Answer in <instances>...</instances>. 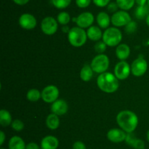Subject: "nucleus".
Segmentation results:
<instances>
[{
	"mask_svg": "<svg viewBox=\"0 0 149 149\" xmlns=\"http://www.w3.org/2000/svg\"><path fill=\"white\" fill-rule=\"evenodd\" d=\"M116 122L122 129L127 133H132L138 125V115L132 111L125 110L116 115Z\"/></svg>",
	"mask_w": 149,
	"mask_h": 149,
	"instance_id": "f257e3e1",
	"label": "nucleus"
},
{
	"mask_svg": "<svg viewBox=\"0 0 149 149\" xmlns=\"http://www.w3.org/2000/svg\"><path fill=\"white\" fill-rule=\"evenodd\" d=\"M97 85L102 91L108 93H114L119 86L117 77L114 74L108 72L99 74L97 78Z\"/></svg>",
	"mask_w": 149,
	"mask_h": 149,
	"instance_id": "f03ea898",
	"label": "nucleus"
},
{
	"mask_svg": "<svg viewBox=\"0 0 149 149\" xmlns=\"http://www.w3.org/2000/svg\"><path fill=\"white\" fill-rule=\"evenodd\" d=\"M87 39V32L79 26L71 28L68 33V42L72 46L76 48H79L84 45L86 43Z\"/></svg>",
	"mask_w": 149,
	"mask_h": 149,
	"instance_id": "7ed1b4c3",
	"label": "nucleus"
},
{
	"mask_svg": "<svg viewBox=\"0 0 149 149\" xmlns=\"http://www.w3.org/2000/svg\"><path fill=\"white\" fill-rule=\"evenodd\" d=\"M102 39L107 46L115 47L119 45L122 41V32L116 27H109L103 32Z\"/></svg>",
	"mask_w": 149,
	"mask_h": 149,
	"instance_id": "20e7f679",
	"label": "nucleus"
},
{
	"mask_svg": "<svg viewBox=\"0 0 149 149\" xmlns=\"http://www.w3.org/2000/svg\"><path fill=\"white\" fill-rule=\"evenodd\" d=\"M93 71L98 74L106 72L109 67V58L105 54H98L94 57L90 64Z\"/></svg>",
	"mask_w": 149,
	"mask_h": 149,
	"instance_id": "39448f33",
	"label": "nucleus"
},
{
	"mask_svg": "<svg viewBox=\"0 0 149 149\" xmlns=\"http://www.w3.org/2000/svg\"><path fill=\"white\" fill-rule=\"evenodd\" d=\"M111 23L116 27L126 26L130 22L132 21V18L129 13L125 10H118L113 13L111 16Z\"/></svg>",
	"mask_w": 149,
	"mask_h": 149,
	"instance_id": "423d86ee",
	"label": "nucleus"
},
{
	"mask_svg": "<svg viewBox=\"0 0 149 149\" xmlns=\"http://www.w3.org/2000/svg\"><path fill=\"white\" fill-rule=\"evenodd\" d=\"M58 29V22L51 16H47L41 23V29L46 35H53Z\"/></svg>",
	"mask_w": 149,
	"mask_h": 149,
	"instance_id": "0eeeda50",
	"label": "nucleus"
},
{
	"mask_svg": "<svg viewBox=\"0 0 149 149\" xmlns=\"http://www.w3.org/2000/svg\"><path fill=\"white\" fill-rule=\"evenodd\" d=\"M60 92L57 86L49 85L46 86L42 91V99L47 103H52L58 99Z\"/></svg>",
	"mask_w": 149,
	"mask_h": 149,
	"instance_id": "6e6552de",
	"label": "nucleus"
},
{
	"mask_svg": "<svg viewBox=\"0 0 149 149\" xmlns=\"http://www.w3.org/2000/svg\"><path fill=\"white\" fill-rule=\"evenodd\" d=\"M148 70V63L145 58L142 57L136 58L133 61L131 65V72L135 77H141L147 72Z\"/></svg>",
	"mask_w": 149,
	"mask_h": 149,
	"instance_id": "1a4fd4ad",
	"label": "nucleus"
},
{
	"mask_svg": "<svg viewBox=\"0 0 149 149\" xmlns=\"http://www.w3.org/2000/svg\"><path fill=\"white\" fill-rule=\"evenodd\" d=\"M131 72V66L125 61L117 63L114 67V74L118 80H125L130 76Z\"/></svg>",
	"mask_w": 149,
	"mask_h": 149,
	"instance_id": "9d476101",
	"label": "nucleus"
},
{
	"mask_svg": "<svg viewBox=\"0 0 149 149\" xmlns=\"http://www.w3.org/2000/svg\"><path fill=\"white\" fill-rule=\"evenodd\" d=\"M94 20V15L90 12L81 13L76 18H74V20L77 23V26L82 29L90 27L93 25Z\"/></svg>",
	"mask_w": 149,
	"mask_h": 149,
	"instance_id": "9b49d317",
	"label": "nucleus"
},
{
	"mask_svg": "<svg viewBox=\"0 0 149 149\" xmlns=\"http://www.w3.org/2000/svg\"><path fill=\"white\" fill-rule=\"evenodd\" d=\"M19 24L23 29L26 30H31L36 27L37 20L33 15L30 13H23L19 18Z\"/></svg>",
	"mask_w": 149,
	"mask_h": 149,
	"instance_id": "f8f14e48",
	"label": "nucleus"
},
{
	"mask_svg": "<svg viewBox=\"0 0 149 149\" xmlns=\"http://www.w3.org/2000/svg\"><path fill=\"white\" fill-rule=\"evenodd\" d=\"M126 137L127 132H125L122 129H111L107 133V138L112 143H122V142L125 141Z\"/></svg>",
	"mask_w": 149,
	"mask_h": 149,
	"instance_id": "ddd939ff",
	"label": "nucleus"
},
{
	"mask_svg": "<svg viewBox=\"0 0 149 149\" xmlns=\"http://www.w3.org/2000/svg\"><path fill=\"white\" fill-rule=\"evenodd\" d=\"M68 110V103L63 99H57L52 102L51 105V111L52 113L58 115H63L67 112Z\"/></svg>",
	"mask_w": 149,
	"mask_h": 149,
	"instance_id": "4468645a",
	"label": "nucleus"
},
{
	"mask_svg": "<svg viewBox=\"0 0 149 149\" xmlns=\"http://www.w3.org/2000/svg\"><path fill=\"white\" fill-rule=\"evenodd\" d=\"M59 146V140L56 137L47 135L41 141V148L42 149H57Z\"/></svg>",
	"mask_w": 149,
	"mask_h": 149,
	"instance_id": "2eb2a0df",
	"label": "nucleus"
},
{
	"mask_svg": "<svg viewBox=\"0 0 149 149\" xmlns=\"http://www.w3.org/2000/svg\"><path fill=\"white\" fill-rule=\"evenodd\" d=\"M116 55L119 59L125 61L130 55V48L127 44H119L116 47Z\"/></svg>",
	"mask_w": 149,
	"mask_h": 149,
	"instance_id": "dca6fc26",
	"label": "nucleus"
},
{
	"mask_svg": "<svg viewBox=\"0 0 149 149\" xmlns=\"http://www.w3.org/2000/svg\"><path fill=\"white\" fill-rule=\"evenodd\" d=\"M96 20H97V24L100 28L106 29L109 27V25L111 22V18L106 12H100L97 15Z\"/></svg>",
	"mask_w": 149,
	"mask_h": 149,
	"instance_id": "f3484780",
	"label": "nucleus"
},
{
	"mask_svg": "<svg viewBox=\"0 0 149 149\" xmlns=\"http://www.w3.org/2000/svg\"><path fill=\"white\" fill-rule=\"evenodd\" d=\"M103 32L101 29L96 26H91L87 29V37L92 41H99L103 38Z\"/></svg>",
	"mask_w": 149,
	"mask_h": 149,
	"instance_id": "a211bd4d",
	"label": "nucleus"
},
{
	"mask_svg": "<svg viewBox=\"0 0 149 149\" xmlns=\"http://www.w3.org/2000/svg\"><path fill=\"white\" fill-rule=\"evenodd\" d=\"M9 149H26L24 140L19 136H13L9 140Z\"/></svg>",
	"mask_w": 149,
	"mask_h": 149,
	"instance_id": "6ab92c4d",
	"label": "nucleus"
},
{
	"mask_svg": "<svg viewBox=\"0 0 149 149\" xmlns=\"http://www.w3.org/2000/svg\"><path fill=\"white\" fill-rule=\"evenodd\" d=\"M46 125L49 129L55 130L59 127L60 126V118L59 116L54 113H50L46 119Z\"/></svg>",
	"mask_w": 149,
	"mask_h": 149,
	"instance_id": "aec40b11",
	"label": "nucleus"
},
{
	"mask_svg": "<svg viewBox=\"0 0 149 149\" xmlns=\"http://www.w3.org/2000/svg\"><path fill=\"white\" fill-rule=\"evenodd\" d=\"M93 72L94 71L92 69L91 66L89 64H85L80 71V78L83 81L89 82L93 78Z\"/></svg>",
	"mask_w": 149,
	"mask_h": 149,
	"instance_id": "412c9836",
	"label": "nucleus"
},
{
	"mask_svg": "<svg viewBox=\"0 0 149 149\" xmlns=\"http://www.w3.org/2000/svg\"><path fill=\"white\" fill-rule=\"evenodd\" d=\"M12 115L7 110L2 109L0 111V124L3 127H7L12 124Z\"/></svg>",
	"mask_w": 149,
	"mask_h": 149,
	"instance_id": "4be33fe9",
	"label": "nucleus"
},
{
	"mask_svg": "<svg viewBox=\"0 0 149 149\" xmlns=\"http://www.w3.org/2000/svg\"><path fill=\"white\" fill-rule=\"evenodd\" d=\"M149 14V7L148 4L143 6H138L135 12V15L136 18L140 20H143L146 18V17Z\"/></svg>",
	"mask_w": 149,
	"mask_h": 149,
	"instance_id": "5701e85b",
	"label": "nucleus"
},
{
	"mask_svg": "<svg viewBox=\"0 0 149 149\" xmlns=\"http://www.w3.org/2000/svg\"><path fill=\"white\" fill-rule=\"evenodd\" d=\"M116 2L119 9L127 11L133 7L135 0H116Z\"/></svg>",
	"mask_w": 149,
	"mask_h": 149,
	"instance_id": "b1692460",
	"label": "nucleus"
},
{
	"mask_svg": "<svg viewBox=\"0 0 149 149\" xmlns=\"http://www.w3.org/2000/svg\"><path fill=\"white\" fill-rule=\"evenodd\" d=\"M26 98L31 102H36L42 98V92L36 89H31L27 92Z\"/></svg>",
	"mask_w": 149,
	"mask_h": 149,
	"instance_id": "393cba45",
	"label": "nucleus"
},
{
	"mask_svg": "<svg viewBox=\"0 0 149 149\" xmlns=\"http://www.w3.org/2000/svg\"><path fill=\"white\" fill-rule=\"evenodd\" d=\"M57 20H58V23L65 26L70 22L71 16H70L69 13H68L67 12H61L57 16Z\"/></svg>",
	"mask_w": 149,
	"mask_h": 149,
	"instance_id": "a878e982",
	"label": "nucleus"
},
{
	"mask_svg": "<svg viewBox=\"0 0 149 149\" xmlns=\"http://www.w3.org/2000/svg\"><path fill=\"white\" fill-rule=\"evenodd\" d=\"M52 3L55 7L60 10H63L71 4V0H52Z\"/></svg>",
	"mask_w": 149,
	"mask_h": 149,
	"instance_id": "bb28decb",
	"label": "nucleus"
},
{
	"mask_svg": "<svg viewBox=\"0 0 149 149\" xmlns=\"http://www.w3.org/2000/svg\"><path fill=\"white\" fill-rule=\"evenodd\" d=\"M11 127L15 131H20L23 129L24 128V124L21 120L15 119L12 122Z\"/></svg>",
	"mask_w": 149,
	"mask_h": 149,
	"instance_id": "cd10ccee",
	"label": "nucleus"
},
{
	"mask_svg": "<svg viewBox=\"0 0 149 149\" xmlns=\"http://www.w3.org/2000/svg\"><path fill=\"white\" fill-rule=\"evenodd\" d=\"M106 47H107V45L104 42H97V43L95 45V50L97 53H98L99 54H101L104 52L106 50Z\"/></svg>",
	"mask_w": 149,
	"mask_h": 149,
	"instance_id": "c85d7f7f",
	"label": "nucleus"
},
{
	"mask_svg": "<svg viewBox=\"0 0 149 149\" xmlns=\"http://www.w3.org/2000/svg\"><path fill=\"white\" fill-rule=\"evenodd\" d=\"M132 147L135 149H145L146 145L143 140H141V139L136 138L134 143H132Z\"/></svg>",
	"mask_w": 149,
	"mask_h": 149,
	"instance_id": "c756f323",
	"label": "nucleus"
},
{
	"mask_svg": "<svg viewBox=\"0 0 149 149\" xmlns=\"http://www.w3.org/2000/svg\"><path fill=\"white\" fill-rule=\"evenodd\" d=\"M92 0H76V4L79 8H87L91 3Z\"/></svg>",
	"mask_w": 149,
	"mask_h": 149,
	"instance_id": "7c9ffc66",
	"label": "nucleus"
},
{
	"mask_svg": "<svg viewBox=\"0 0 149 149\" xmlns=\"http://www.w3.org/2000/svg\"><path fill=\"white\" fill-rule=\"evenodd\" d=\"M137 29V23L135 21H131L125 26V31L127 33H132Z\"/></svg>",
	"mask_w": 149,
	"mask_h": 149,
	"instance_id": "2f4dec72",
	"label": "nucleus"
},
{
	"mask_svg": "<svg viewBox=\"0 0 149 149\" xmlns=\"http://www.w3.org/2000/svg\"><path fill=\"white\" fill-rule=\"evenodd\" d=\"M93 3L98 7H105L111 2V0H93Z\"/></svg>",
	"mask_w": 149,
	"mask_h": 149,
	"instance_id": "473e14b6",
	"label": "nucleus"
},
{
	"mask_svg": "<svg viewBox=\"0 0 149 149\" xmlns=\"http://www.w3.org/2000/svg\"><path fill=\"white\" fill-rule=\"evenodd\" d=\"M135 139H136V137L135 136V134H133V133H127V137L126 139H125V142H126L127 144L132 146V143H134Z\"/></svg>",
	"mask_w": 149,
	"mask_h": 149,
	"instance_id": "72a5a7b5",
	"label": "nucleus"
},
{
	"mask_svg": "<svg viewBox=\"0 0 149 149\" xmlns=\"http://www.w3.org/2000/svg\"><path fill=\"white\" fill-rule=\"evenodd\" d=\"M107 9L108 10H109V12H110V13H115L116 12L118 11L119 7H118L116 2H110L108 4Z\"/></svg>",
	"mask_w": 149,
	"mask_h": 149,
	"instance_id": "f704fd0d",
	"label": "nucleus"
},
{
	"mask_svg": "<svg viewBox=\"0 0 149 149\" xmlns=\"http://www.w3.org/2000/svg\"><path fill=\"white\" fill-rule=\"evenodd\" d=\"M73 149H86V145L83 142L76 141L73 144Z\"/></svg>",
	"mask_w": 149,
	"mask_h": 149,
	"instance_id": "c9c22d12",
	"label": "nucleus"
},
{
	"mask_svg": "<svg viewBox=\"0 0 149 149\" xmlns=\"http://www.w3.org/2000/svg\"><path fill=\"white\" fill-rule=\"evenodd\" d=\"M26 149H40L39 148V146L36 143L31 142V143H29L26 145Z\"/></svg>",
	"mask_w": 149,
	"mask_h": 149,
	"instance_id": "e433bc0d",
	"label": "nucleus"
},
{
	"mask_svg": "<svg viewBox=\"0 0 149 149\" xmlns=\"http://www.w3.org/2000/svg\"><path fill=\"white\" fill-rule=\"evenodd\" d=\"M13 1H14V3H15L16 4H17V5L23 6L28 4L30 0H13Z\"/></svg>",
	"mask_w": 149,
	"mask_h": 149,
	"instance_id": "4c0bfd02",
	"label": "nucleus"
},
{
	"mask_svg": "<svg viewBox=\"0 0 149 149\" xmlns=\"http://www.w3.org/2000/svg\"><path fill=\"white\" fill-rule=\"evenodd\" d=\"M5 138H6V136L4 131H0V145H2L4 140H5Z\"/></svg>",
	"mask_w": 149,
	"mask_h": 149,
	"instance_id": "58836bf2",
	"label": "nucleus"
},
{
	"mask_svg": "<svg viewBox=\"0 0 149 149\" xmlns=\"http://www.w3.org/2000/svg\"><path fill=\"white\" fill-rule=\"evenodd\" d=\"M148 0H135V3L138 4V6H143L147 4Z\"/></svg>",
	"mask_w": 149,
	"mask_h": 149,
	"instance_id": "ea45409f",
	"label": "nucleus"
},
{
	"mask_svg": "<svg viewBox=\"0 0 149 149\" xmlns=\"http://www.w3.org/2000/svg\"><path fill=\"white\" fill-rule=\"evenodd\" d=\"M146 24L149 26V14L148 15V16L146 17Z\"/></svg>",
	"mask_w": 149,
	"mask_h": 149,
	"instance_id": "a19ab883",
	"label": "nucleus"
},
{
	"mask_svg": "<svg viewBox=\"0 0 149 149\" xmlns=\"http://www.w3.org/2000/svg\"><path fill=\"white\" fill-rule=\"evenodd\" d=\"M146 137H147V140H148V143H149V130L147 131V134H146Z\"/></svg>",
	"mask_w": 149,
	"mask_h": 149,
	"instance_id": "79ce46f5",
	"label": "nucleus"
},
{
	"mask_svg": "<svg viewBox=\"0 0 149 149\" xmlns=\"http://www.w3.org/2000/svg\"><path fill=\"white\" fill-rule=\"evenodd\" d=\"M147 4H148V6L149 7V0H148V2H147Z\"/></svg>",
	"mask_w": 149,
	"mask_h": 149,
	"instance_id": "37998d69",
	"label": "nucleus"
},
{
	"mask_svg": "<svg viewBox=\"0 0 149 149\" xmlns=\"http://www.w3.org/2000/svg\"><path fill=\"white\" fill-rule=\"evenodd\" d=\"M0 149H4V148H0Z\"/></svg>",
	"mask_w": 149,
	"mask_h": 149,
	"instance_id": "c03bdc74",
	"label": "nucleus"
},
{
	"mask_svg": "<svg viewBox=\"0 0 149 149\" xmlns=\"http://www.w3.org/2000/svg\"><path fill=\"white\" fill-rule=\"evenodd\" d=\"M41 149H42V148H41Z\"/></svg>",
	"mask_w": 149,
	"mask_h": 149,
	"instance_id": "a18cd8bd",
	"label": "nucleus"
}]
</instances>
